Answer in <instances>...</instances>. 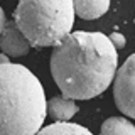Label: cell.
Segmentation results:
<instances>
[{
  "label": "cell",
  "instance_id": "6",
  "mask_svg": "<svg viewBox=\"0 0 135 135\" xmlns=\"http://www.w3.org/2000/svg\"><path fill=\"white\" fill-rule=\"evenodd\" d=\"M78 113V105L74 100L66 96H54L47 100V115L56 122H69Z\"/></svg>",
  "mask_w": 135,
  "mask_h": 135
},
{
  "label": "cell",
  "instance_id": "5",
  "mask_svg": "<svg viewBox=\"0 0 135 135\" xmlns=\"http://www.w3.org/2000/svg\"><path fill=\"white\" fill-rule=\"evenodd\" d=\"M31 47L32 46L29 44V41L25 39V36L20 32V29L17 27L14 20L7 22L2 36H0V49H2V52L7 54L8 57L10 56L19 57V56L27 54Z\"/></svg>",
  "mask_w": 135,
  "mask_h": 135
},
{
  "label": "cell",
  "instance_id": "7",
  "mask_svg": "<svg viewBox=\"0 0 135 135\" xmlns=\"http://www.w3.org/2000/svg\"><path fill=\"white\" fill-rule=\"evenodd\" d=\"M74 14L84 20H95L105 15L110 8V0H73Z\"/></svg>",
  "mask_w": 135,
  "mask_h": 135
},
{
  "label": "cell",
  "instance_id": "10",
  "mask_svg": "<svg viewBox=\"0 0 135 135\" xmlns=\"http://www.w3.org/2000/svg\"><path fill=\"white\" fill-rule=\"evenodd\" d=\"M110 41L115 46V49H123L125 47V36H122L120 32H112L110 34Z\"/></svg>",
  "mask_w": 135,
  "mask_h": 135
},
{
  "label": "cell",
  "instance_id": "3",
  "mask_svg": "<svg viewBox=\"0 0 135 135\" xmlns=\"http://www.w3.org/2000/svg\"><path fill=\"white\" fill-rule=\"evenodd\" d=\"M73 0H19L14 22L32 47L62 42L74 25Z\"/></svg>",
  "mask_w": 135,
  "mask_h": 135
},
{
  "label": "cell",
  "instance_id": "4",
  "mask_svg": "<svg viewBox=\"0 0 135 135\" xmlns=\"http://www.w3.org/2000/svg\"><path fill=\"white\" fill-rule=\"evenodd\" d=\"M113 98L117 108L135 120V54L118 68L113 79Z\"/></svg>",
  "mask_w": 135,
  "mask_h": 135
},
{
  "label": "cell",
  "instance_id": "11",
  "mask_svg": "<svg viewBox=\"0 0 135 135\" xmlns=\"http://www.w3.org/2000/svg\"><path fill=\"white\" fill-rule=\"evenodd\" d=\"M5 25H7V20H5V12H3V8L0 7V36H2V32H3V29H5Z\"/></svg>",
  "mask_w": 135,
  "mask_h": 135
},
{
  "label": "cell",
  "instance_id": "1",
  "mask_svg": "<svg viewBox=\"0 0 135 135\" xmlns=\"http://www.w3.org/2000/svg\"><path fill=\"white\" fill-rule=\"evenodd\" d=\"M118 54L101 32H71L51 54V74L66 98L90 100L113 83Z\"/></svg>",
  "mask_w": 135,
  "mask_h": 135
},
{
  "label": "cell",
  "instance_id": "2",
  "mask_svg": "<svg viewBox=\"0 0 135 135\" xmlns=\"http://www.w3.org/2000/svg\"><path fill=\"white\" fill-rule=\"evenodd\" d=\"M47 117L37 76L22 64H0V135H36Z\"/></svg>",
  "mask_w": 135,
  "mask_h": 135
},
{
  "label": "cell",
  "instance_id": "9",
  "mask_svg": "<svg viewBox=\"0 0 135 135\" xmlns=\"http://www.w3.org/2000/svg\"><path fill=\"white\" fill-rule=\"evenodd\" d=\"M100 135H135V125L125 117H110L103 122Z\"/></svg>",
  "mask_w": 135,
  "mask_h": 135
},
{
  "label": "cell",
  "instance_id": "8",
  "mask_svg": "<svg viewBox=\"0 0 135 135\" xmlns=\"http://www.w3.org/2000/svg\"><path fill=\"white\" fill-rule=\"evenodd\" d=\"M36 135H93L86 127L71 123V122H54L44 128H41Z\"/></svg>",
  "mask_w": 135,
  "mask_h": 135
},
{
  "label": "cell",
  "instance_id": "12",
  "mask_svg": "<svg viewBox=\"0 0 135 135\" xmlns=\"http://www.w3.org/2000/svg\"><path fill=\"white\" fill-rule=\"evenodd\" d=\"M7 62H12V61H10V57H8L7 54L0 52V64H7Z\"/></svg>",
  "mask_w": 135,
  "mask_h": 135
}]
</instances>
